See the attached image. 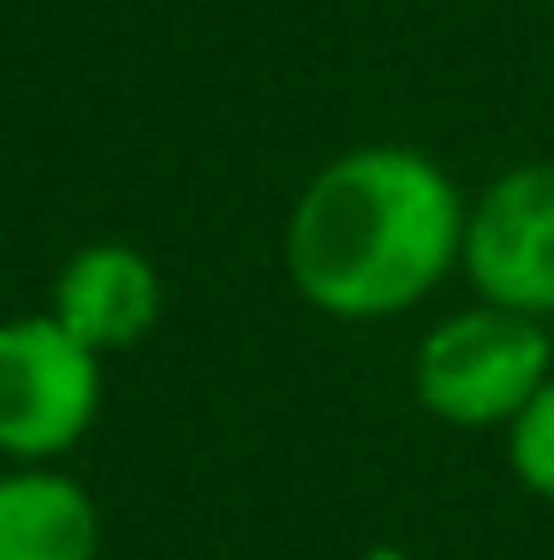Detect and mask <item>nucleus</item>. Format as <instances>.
<instances>
[{
	"instance_id": "20e7f679",
	"label": "nucleus",
	"mask_w": 554,
	"mask_h": 560,
	"mask_svg": "<svg viewBox=\"0 0 554 560\" xmlns=\"http://www.w3.org/2000/svg\"><path fill=\"white\" fill-rule=\"evenodd\" d=\"M459 262L483 292V304L519 316L554 311V162L500 173L465 209Z\"/></svg>"
},
{
	"instance_id": "0eeeda50",
	"label": "nucleus",
	"mask_w": 554,
	"mask_h": 560,
	"mask_svg": "<svg viewBox=\"0 0 554 560\" xmlns=\"http://www.w3.org/2000/svg\"><path fill=\"white\" fill-rule=\"evenodd\" d=\"M507 459L531 495L554 501V376L524 399V411L507 423Z\"/></svg>"
},
{
	"instance_id": "423d86ee",
	"label": "nucleus",
	"mask_w": 554,
	"mask_h": 560,
	"mask_svg": "<svg viewBox=\"0 0 554 560\" xmlns=\"http://www.w3.org/2000/svg\"><path fill=\"white\" fill-rule=\"evenodd\" d=\"M102 518L90 489L60 471H7L0 477V560H96Z\"/></svg>"
},
{
	"instance_id": "39448f33",
	"label": "nucleus",
	"mask_w": 554,
	"mask_h": 560,
	"mask_svg": "<svg viewBox=\"0 0 554 560\" xmlns=\"http://www.w3.org/2000/svg\"><path fill=\"white\" fill-rule=\"evenodd\" d=\"M48 316L90 352H126L162 323V275L131 245H84L60 269Z\"/></svg>"
},
{
	"instance_id": "7ed1b4c3",
	"label": "nucleus",
	"mask_w": 554,
	"mask_h": 560,
	"mask_svg": "<svg viewBox=\"0 0 554 560\" xmlns=\"http://www.w3.org/2000/svg\"><path fill=\"white\" fill-rule=\"evenodd\" d=\"M102 411V352L72 340L55 316L0 323V453L43 465L78 447Z\"/></svg>"
},
{
	"instance_id": "6e6552de",
	"label": "nucleus",
	"mask_w": 554,
	"mask_h": 560,
	"mask_svg": "<svg viewBox=\"0 0 554 560\" xmlns=\"http://www.w3.org/2000/svg\"><path fill=\"white\" fill-rule=\"evenodd\" d=\"M364 560H405V555H400V549H369Z\"/></svg>"
},
{
	"instance_id": "f03ea898",
	"label": "nucleus",
	"mask_w": 554,
	"mask_h": 560,
	"mask_svg": "<svg viewBox=\"0 0 554 560\" xmlns=\"http://www.w3.org/2000/svg\"><path fill=\"white\" fill-rule=\"evenodd\" d=\"M549 382V335L537 316L478 304L435 323L417 346L412 388L429 418L453 430H495L524 411V399Z\"/></svg>"
},
{
	"instance_id": "f257e3e1",
	"label": "nucleus",
	"mask_w": 554,
	"mask_h": 560,
	"mask_svg": "<svg viewBox=\"0 0 554 560\" xmlns=\"http://www.w3.org/2000/svg\"><path fill=\"white\" fill-rule=\"evenodd\" d=\"M465 203L429 155L369 143L328 162L286 221V275L316 311L369 323L429 299L459 262Z\"/></svg>"
}]
</instances>
